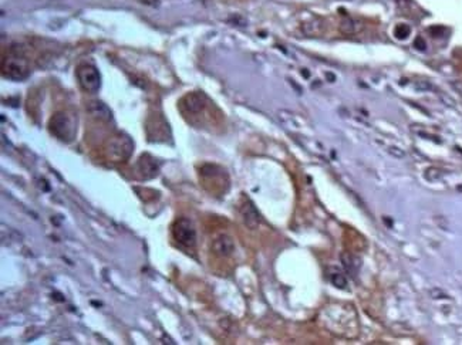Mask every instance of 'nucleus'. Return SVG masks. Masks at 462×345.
<instances>
[{
	"instance_id": "nucleus-1",
	"label": "nucleus",
	"mask_w": 462,
	"mask_h": 345,
	"mask_svg": "<svg viewBox=\"0 0 462 345\" xmlns=\"http://www.w3.org/2000/svg\"><path fill=\"white\" fill-rule=\"evenodd\" d=\"M49 130L60 141L71 142L77 134V118L67 111H58L50 118Z\"/></svg>"
},
{
	"instance_id": "nucleus-2",
	"label": "nucleus",
	"mask_w": 462,
	"mask_h": 345,
	"mask_svg": "<svg viewBox=\"0 0 462 345\" xmlns=\"http://www.w3.org/2000/svg\"><path fill=\"white\" fill-rule=\"evenodd\" d=\"M29 73H30L29 63L23 54L11 51L1 61V74L4 78H9L13 81H20L29 76Z\"/></svg>"
},
{
	"instance_id": "nucleus-3",
	"label": "nucleus",
	"mask_w": 462,
	"mask_h": 345,
	"mask_svg": "<svg viewBox=\"0 0 462 345\" xmlns=\"http://www.w3.org/2000/svg\"><path fill=\"white\" fill-rule=\"evenodd\" d=\"M134 149V144L127 135H116L106 145V156L111 162H124L128 159Z\"/></svg>"
},
{
	"instance_id": "nucleus-4",
	"label": "nucleus",
	"mask_w": 462,
	"mask_h": 345,
	"mask_svg": "<svg viewBox=\"0 0 462 345\" xmlns=\"http://www.w3.org/2000/svg\"><path fill=\"white\" fill-rule=\"evenodd\" d=\"M172 236L183 247L192 248L196 245V230L188 217H179L175 220L172 226Z\"/></svg>"
},
{
	"instance_id": "nucleus-5",
	"label": "nucleus",
	"mask_w": 462,
	"mask_h": 345,
	"mask_svg": "<svg viewBox=\"0 0 462 345\" xmlns=\"http://www.w3.org/2000/svg\"><path fill=\"white\" fill-rule=\"evenodd\" d=\"M77 80H78V84L81 86V88L87 93H91V94L98 93V90L101 87L100 71L97 70V67H94L93 64L78 65Z\"/></svg>"
},
{
	"instance_id": "nucleus-6",
	"label": "nucleus",
	"mask_w": 462,
	"mask_h": 345,
	"mask_svg": "<svg viewBox=\"0 0 462 345\" xmlns=\"http://www.w3.org/2000/svg\"><path fill=\"white\" fill-rule=\"evenodd\" d=\"M158 171H160L158 162L148 153L141 155V158L135 165V172L141 179H152L158 175Z\"/></svg>"
},
{
	"instance_id": "nucleus-7",
	"label": "nucleus",
	"mask_w": 462,
	"mask_h": 345,
	"mask_svg": "<svg viewBox=\"0 0 462 345\" xmlns=\"http://www.w3.org/2000/svg\"><path fill=\"white\" fill-rule=\"evenodd\" d=\"M182 107L191 112V114H198L201 112L206 105V97L202 93H189L182 98L181 101Z\"/></svg>"
},
{
	"instance_id": "nucleus-8",
	"label": "nucleus",
	"mask_w": 462,
	"mask_h": 345,
	"mask_svg": "<svg viewBox=\"0 0 462 345\" xmlns=\"http://www.w3.org/2000/svg\"><path fill=\"white\" fill-rule=\"evenodd\" d=\"M212 250L214 253L221 256V257H229L233 254L235 251V242L233 239L228 235H221L214 240L212 243Z\"/></svg>"
},
{
	"instance_id": "nucleus-9",
	"label": "nucleus",
	"mask_w": 462,
	"mask_h": 345,
	"mask_svg": "<svg viewBox=\"0 0 462 345\" xmlns=\"http://www.w3.org/2000/svg\"><path fill=\"white\" fill-rule=\"evenodd\" d=\"M240 215H242V219H243V222H245V225H246L249 229H256L259 226V223H260V215H259V212L256 210V207L253 206L252 202H249L246 200L243 205L240 206Z\"/></svg>"
},
{
	"instance_id": "nucleus-10",
	"label": "nucleus",
	"mask_w": 462,
	"mask_h": 345,
	"mask_svg": "<svg viewBox=\"0 0 462 345\" xmlns=\"http://www.w3.org/2000/svg\"><path fill=\"white\" fill-rule=\"evenodd\" d=\"M340 260H342V264H343L344 270L355 279L361 270V259L358 256H355L353 253H348V251H343L340 254Z\"/></svg>"
},
{
	"instance_id": "nucleus-11",
	"label": "nucleus",
	"mask_w": 462,
	"mask_h": 345,
	"mask_svg": "<svg viewBox=\"0 0 462 345\" xmlns=\"http://www.w3.org/2000/svg\"><path fill=\"white\" fill-rule=\"evenodd\" d=\"M339 30L346 36H353L363 30V23L355 20L353 17H344L339 24Z\"/></svg>"
},
{
	"instance_id": "nucleus-12",
	"label": "nucleus",
	"mask_w": 462,
	"mask_h": 345,
	"mask_svg": "<svg viewBox=\"0 0 462 345\" xmlns=\"http://www.w3.org/2000/svg\"><path fill=\"white\" fill-rule=\"evenodd\" d=\"M88 111H90L94 117H97V118L100 119H104V121H110V119L113 118L111 111H110L107 105H106L104 102H101V101H93V102H90Z\"/></svg>"
},
{
	"instance_id": "nucleus-13",
	"label": "nucleus",
	"mask_w": 462,
	"mask_h": 345,
	"mask_svg": "<svg viewBox=\"0 0 462 345\" xmlns=\"http://www.w3.org/2000/svg\"><path fill=\"white\" fill-rule=\"evenodd\" d=\"M301 32L304 33L306 36H320L324 32V22L322 19H313L310 22H306L301 24Z\"/></svg>"
},
{
	"instance_id": "nucleus-14",
	"label": "nucleus",
	"mask_w": 462,
	"mask_h": 345,
	"mask_svg": "<svg viewBox=\"0 0 462 345\" xmlns=\"http://www.w3.org/2000/svg\"><path fill=\"white\" fill-rule=\"evenodd\" d=\"M330 281L333 283V286H336L337 289H346V286H347L346 276L337 269H333L330 271Z\"/></svg>"
},
{
	"instance_id": "nucleus-15",
	"label": "nucleus",
	"mask_w": 462,
	"mask_h": 345,
	"mask_svg": "<svg viewBox=\"0 0 462 345\" xmlns=\"http://www.w3.org/2000/svg\"><path fill=\"white\" fill-rule=\"evenodd\" d=\"M409 33H411V27H409L408 24H405V23H400L394 29V36L397 37L398 40H405L409 36Z\"/></svg>"
},
{
	"instance_id": "nucleus-16",
	"label": "nucleus",
	"mask_w": 462,
	"mask_h": 345,
	"mask_svg": "<svg viewBox=\"0 0 462 345\" xmlns=\"http://www.w3.org/2000/svg\"><path fill=\"white\" fill-rule=\"evenodd\" d=\"M441 176H442V172H441L440 169H437V168H428L427 171H425V178L431 181V182H434V181H438Z\"/></svg>"
},
{
	"instance_id": "nucleus-17",
	"label": "nucleus",
	"mask_w": 462,
	"mask_h": 345,
	"mask_svg": "<svg viewBox=\"0 0 462 345\" xmlns=\"http://www.w3.org/2000/svg\"><path fill=\"white\" fill-rule=\"evenodd\" d=\"M387 152L391 156H394V158H397V159L405 158V152L403 151L401 148H398V147H388Z\"/></svg>"
},
{
	"instance_id": "nucleus-18",
	"label": "nucleus",
	"mask_w": 462,
	"mask_h": 345,
	"mask_svg": "<svg viewBox=\"0 0 462 345\" xmlns=\"http://www.w3.org/2000/svg\"><path fill=\"white\" fill-rule=\"evenodd\" d=\"M414 47H415L417 50L424 51V50L427 49V44H425V42H424V39H422V37H417V39H415V42H414Z\"/></svg>"
},
{
	"instance_id": "nucleus-19",
	"label": "nucleus",
	"mask_w": 462,
	"mask_h": 345,
	"mask_svg": "<svg viewBox=\"0 0 462 345\" xmlns=\"http://www.w3.org/2000/svg\"><path fill=\"white\" fill-rule=\"evenodd\" d=\"M415 88L419 90V91H427V90H431L432 86H431L430 83H427V81H418V83H415Z\"/></svg>"
},
{
	"instance_id": "nucleus-20",
	"label": "nucleus",
	"mask_w": 462,
	"mask_h": 345,
	"mask_svg": "<svg viewBox=\"0 0 462 345\" xmlns=\"http://www.w3.org/2000/svg\"><path fill=\"white\" fill-rule=\"evenodd\" d=\"M411 1H412V0H396V3H397L400 7H408L409 4H411Z\"/></svg>"
}]
</instances>
